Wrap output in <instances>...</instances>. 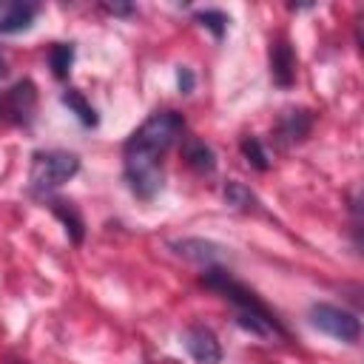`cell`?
I'll return each instance as SVG.
<instances>
[{"label":"cell","mask_w":364,"mask_h":364,"mask_svg":"<svg viewBox=\"0 0 364 364\" xmlns=\"http://www.w3.org/2000/svg\"><path fill=\"white\" fill-rule=\"evenodd\" d=\"M242 154L247 156V162H250L253 168H259V171H267V168H270L267 151L262 148L259 136H245V139H242Z\"/></svg>","instance_id":"16"},{"label":"cell","mask_w":364,"mask_h":364,"mask_svg":"<svg viewBox=\"0 0 364 364\" xmlns=\"http://www.w3.org/2000/svg\"><path fill=\"white\" fill-rule=\"evenodd\" d=\"M6 77V57H3V51H0V80Z\"/></svg>","instance_id":"20"},{"label":"cell","mask_w":364,"mask_h":364,"mask_svg":"<svg viewBox=\"0 0 364 364\" xmlns=\"http://www.w3.org/2000/svg\"><path fill=\"white\" fill-rule=\"evenodd\" d=\"M310 321L321 333H327V336H333L338 341L355 344L361 338V321H358V316L350 313V310H341L336 304H313L310 307Z\"/></svg>","instance_id":"4"},{"label":"cell","mask_w":364,"mask_h":364,"mask_svg":"<svg viewBox=\"0 0 364 364\" xmlns=\"http://www.w3.org/2000/svg\"><path fill=\"white\" fill-rule=\"evenodd\" d=\"M173 247H176L179 256H185V259L202 264L205 270H208V267H219V262H222V256H225L219 245L205 242V239H182V242H173Z\"/></svg>","instance_id":"9"},{"label":"cell","mask_w":364,"mask_h":364,"mask_svg":"<svg viewBox=\"0 0 364 364\" xmlns=\"http://www.w3.org/2000/svg\"><path fill=\"white\" fill-rule=\"evenodd\" d=\"M179 88H182V94H191L193 91V74H191V68H179Z\"/></svg>","instance_id":"18"},{"label":"cell","mask_w":364,"mask_h":364,"mask_svg":"<svg viewBox=\"0 0 364 364\" xmlns=\"http://www.w3.org/2000/svg\"><path fill=\"white\" fill-rule=\"evenodd\" d=\"M196 20H199L205 28H210V31H213V37H222V34H225L228 17H225L222 11H210V9H208V11H199V14H196Z\"/></svg>","instance_id":"17"},{"label":"cell","mask_w":364,"mask_h":364,"mask_svg":"<svg viewBox=\"0 0 364 364\" xmlns=\"http://www.w3.org/2000/svg\"><path fill=\"white\" fill-rule=\"evenodd\" d=\"M270 77L282 88H290L296 80V54L284 37L270 43Z\"/></svg>","instance_id":"7"},{"label":"cell","mask_w":364,"mask_h":364,"mask_svg":"<svg viewBox=\"0 0 364 364\" xmlns=\"http://www.w3.org/2000/svg\"><path fill=\"white\" fill-rule=\"evenodd\" d=\"M182 156H185V162L193 168V171H199V173H210L213 168H216V156H213V151L202 142V139H185L182 142Z\"/></svg>","instance_id":"11"},{"label":"cell","mask_w":364,"mask_h":364,"mask_svg":"<svg viewBox=\"0 0 364 364\" xmlns=\"http://www.w3.org/2000/svg\"><path fill=\"white\" fill-rule=\"evenodd\" d=\"M51 208H54V213L60 216V222L65 225V233L71 236V242L80 245V242H82V233H85V225H82L80 210H77L71 202H65V199H57Z\"/></svg>","instance_id":"12"},{"label":"cell","mask_w":364,"mask_h":364,"mask_svg":"<svg viewBox=\"0 0 364 364\" xmlns=\"http://www.w3.org/2000/svg\"><path fill=\"white\" fill-rule=\"evenodd\" d=\"M202 284L210 287L213 293H219L228 304H233L236 310V321L250 330L259 338H273V336H284V327L279 324V318L267 310V304L242 282H236L225 267H208L202 276Z\"/></svg>","instance_id":"2"},{"label":"cell","mask_w":364,"mask_h":364,"mask_svg":"<svg viewBox=\"0 0 364 364\" xmlns=\"http://www.w3.org/2000/svg\"><path fill=\"white\" fill-rule=\"evenodd\" d=\"M37 17L34 3L23 0H0V34H17L26 31Z\"/></svg>","instance_id":"8"},{"label":"cell","mask_w":364,"mask_h":364,"mask_svg":"<svg viewBox=\"0 0 364 364\" xmlns=\"http://www.w3.org/2000/svg\"><path fill=\"white\" fill-rule=\"evenodd\" d=\"M63 102L77 114V119H80L82 125H97V122H100L97 111L91 108V102H85V97H82L80 91H65V94H63Z\"/></svg>","instance_id":"14"},{"label":"cell","mask_w":364,"mask_h":364,"mask_svg":"<svg viewBox=\"0 0 364 364\" xmlns=\"http://www.w3.org/2000/svg\"><path fill=\"white\" fill-rule=\"evenodd\" d=\"M185 347L196 364H219L222 361V344L205 324H193L185 333Z\"/></svg>","instance_id":"6"},{"label":"cell","mask_w":364,"mask_h":364,"mask_svg":"<svg viewBox=\"0 0 364 364\" xmlns=\"http://www.w3.org/2000/svg\"><path fill=\"white\" fill-rule=\"evenodd\" d=\"M105 9H108L111 14H128V11H131V6H117V3H114V6H105Z\"/></svg>","instance_id":"19"},{"label":"cell","mask_w":364,"mask_h":364,"mask_svg":"<svg viewBox=\"0 0 364 364\" xmlns=\"http://www.w3.org/2000/svg\"><path fill=\"white\" fill-rule=\"evenodd\" d=\"M37 108V91L31 80H20L11 85V91L0 100V117H9L20 125H28Z\"/></svg>","instance_id":"5"},{"label":"cell","mask_w":364,"mask_h":364,"mask_svg":"<svg viewBox=\"0 0 364 364\" xmlns=\"http://www.w3.org/2000/svg\"><path fill=\"white\" fill-rule=\"evenodd\" d=\"M77 171H80V159L74 154H68V151H37L31 156L28 182H31V191L37 196H46V193L57 191L60 185H65Z\"/></svg>","instance_id":"3"},{"label":"cell","mask_w":364,"mask_h":364,"mask_svg":"<svg viewBox=\"0 0 364 364\" xmlns=\"http://www.w3.org/2000/svg\"><path fill=\"white\" fill-rule=\"evenodd\" d=\"M225 202L233 205L236 210H250V208H256V196H253L242 182H236V179L228 182V188H225Z\"/></svg>","instance_id":"15"},{"label":"cell","mask_w":364,"mask_h":364,"mask_svg":"<svg viewBox=\"0 0 364 364\" xmlns=\"http://www.w3.org/2000/svg\"><path fill=\"white\" fill-rule=\"evenodd\" d=\"M313 128V117L310 111H287L282 119H279V134L282 139L287 142H301Z\"/></svg>","instance_id":"10"},{"label":"cell","mask_w":364,"mask_h":364,"mask_svg":"<svg viewBox=\"0 0 364 364\" xmlns=\"http://www.w3.org/2000/svg\"><path fill=\"white\" fill-rule=\"evenodd\" d=\"M185 119L176 111L151 114L125 142L122 168L125 182L139 199H154L165 182V154L182 136Z\"/></svg>","instance_id":"1"},{"label":"cell","mask_w":364,"mask_h":364,"mask_svg":"<svg viewBox=\"0 0 364 364\" xmlns=\"http://www.w3.org/2000/svg\"><path fill=\"white\" fill-rule=\"evenodd\" d=\"M48 63H51V71L57 80H65L68 71H71V63H74V46L68 43H57L48 54Z\"/></svg>","instance_id":"13"}]
</instances>
